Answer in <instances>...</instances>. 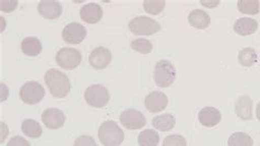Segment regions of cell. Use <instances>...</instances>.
Instances as JSON below:
<instances>
[{
    "instance_id": "14",
    "label": "cell",
    "mask_w": 260,
    "mask_h": 146,
    "mask_svg": "<svg viewBox=\"0 0 260 146\" xmlns=\"http://www.w3.org/2000/svg\"><path fill=\"white\" fill-rule=\"evenodd\" d=\"M102 16H104V11L98 4H87L80 9V18L89 24L98 23L102 19Z\"/></svg>"
},
{
    "instance_id": "20",
    "label": "cell",
    "mask_w": 260,
    "mask_h": 146,
    "mask_svg": "<svg viewBox=\"0 0 260 146\" xmlns=\"http://www.w3.org/2000/svg\"><path fill=\"white\" fill-rule=\"evenodd\" d=\"M175 124H176L175 116L169 113L155 116L153 119V127L162 132L170 131L175 127Z\"/></svg>"
},
{
    "instance_id": "29",
    "label": "cell",
    "mask_w": 260,
    "mask_h": 146,
    "mask_svg": "<svg viewBox=\"0 0 260 146\" xmlns=\"http://www.w3.org/2000/svg\"><path fill=\"white\" fill-rule=\"evenodd\" d=\"M74 146H98L93 137L89 135H81L76 138V141L74 143Z\"/></svg>"
},
{
    "instance_id": "22",
    "label": "cell",
    "mask_w": 260,
    "mask_h": 146,
    "mask_svg": "<svg viewBox=\"0 0 260 146\" xmlns=\"http://www.w3.org/2000/svg\"><path fill=\"white\" fill-rule=\"evenodd\" d=\"M159 143V134L155 130H144L139 135L140 146H157Z\"/></svg>"
},
{
    "instance_id": "12",
    "label": "cell",
    "mask_w": 260,
    "mask_h": 146,
    "mask_svg": "<svg viewBox=\"0 0 260 146\" xmlns=\"http://www.w3.org/2000/svg\"><path fill=\"white\" fill-rule=\"evenodd\" d=\"M168 106L167 96L161 92L150 93L145 98V107L149 112H160Z\"/></svg>"
},
{
    "instance_id": "10",
    "label": "cell",
    "mask_w": 260,
    "mask_h": 146,
    "mask_svg": "<svg viewBox=\"0 0 260 146\" xmlns=\"http://www.w3.org/2000/svg\"><path fill=\"white\" fill-rule=\"evenodd\" d=\"M112 54L110 50L104 46H99L90 53L89 63L95 69H105L111 63Z\"/></svg>"
},
{
    "instance_id": "8",
    "label": "cell",
    "mask_w": 260,
    "mask_h": 146,
    "mask_svg": "<svg viewBox=\"0 0 260 146\" xmlns=\"http://www.w3.org/2000/svg\"><path fill=\"white\" fill-rule=\"evenodd\" d=\"M122 125L127 130L143 129L146 124V119L141 111L135 109H127L123 111L120 115Z\"/></svg>"
},
{
    "instance_id": "33",
    "label": "cell",
    "mask_w": 260,
    "mask_h": 146,
    "mask_svg": "<svg viewBox=\"0 0 260 146\" xmlns=\"http://www.w3.org/2000/svg\"><path fill=\"white\" fill-rule=\"evenodd\" d=\"M256 115H257V119L260 121V102L257 104V108H256Z\"/></svg>"
},
{
    "instance_id": "3",
    "label": "cell",
    "mask_w": 260,
    "mask_h": 146,
    "mask_svg": "<svg viewBox=\"0 0 260 146\" xmlns=\"http://www.w3.org/2000/svg\"><path fill=\"white\" fill-rule=\"evenodd\" d=\"M177 72L174 65L167 60H161L157 63L154 71V79L156 85L160 88H168L176 80Z\"/></svg>"
},
{
    "instance_id": "15",
    "label": "cell",
    "mask_w": 260,
    "mask_h": 146,
    "mask_svg": "<svg viewBox=\"0 0 260 146\" xmlns=\"http://www.w3.org/2000/svg\"><path fill=\"white\" fill-rule=\"evenodd\" d=\"M198 119H199V122L203 125V127L212 128L220 123V121L222 119V115H221L220 111H218L216 108L205 107L199 112Z\"/></svg>"
},
{
    "instance_id": "9",
    "label": "cell",
    "mask_w": 260,
    "mask_h": 146,
    "mask_svg": "<svg viewBox=\"0 0 260 146\" xmlns=\"http://www.w3.org/2000/svg\"><path fill=\"white\" fill-rule=\"evenodd\" d=\"M87 36V31L84 25L77 22H72L67 24L63 33H61V38L66 42V43L70 44H79L85 40Z\"/></svg>"
},
{
    "instance_id": "23",
    "label": "cell",
    "mask_w": 260,
    "mask_h": 146,
    "mask_svg": "<svg viewBox=\"0 0 260 146\" xmlns=\"http://www.w3.org/2000/svg\"><path fill=\"white\" fill-rule=\"evenodd\" d=\"M258 60V55L254 48L246 47L238 54L239 64L244 67H250L255 64Z\"/></svg>"
},
{
    "instance_id": "7",
    "label": "cell",
    "mask_w": 260,
    "mask_h": 146,
    "mask_svg": "<svg viewBox=\"0 0 260 146\" xmlns=\"http://www.w3.org/2000/svg\"><path fill=\"white\" fill-rule=\"evenodd\" d=\"M56 63L59 67L72 71L81 63V53L76 48L63 47L56 54Z\"/></svg>"
},
{
    "instance_id": "11",
    "label": "cell",
    "mask_w": 260,
    "mask_h": 146,
    "mask_svg": "<svg viewBox=\"0 0 260 146\" xmlns=\"http://www.w3.org/2000/svg\"><path fill=\"white\" fill-rule=\"evenodd\" d=\"M65 114L63 111L57 108H49L46 109L42 114V121L46 128L51 130H57L63 127L65 123Z\"/></svg>"
},
{
    "instance_id": "30",
    "label": "cell",
    "mask_w": 260,
    "mask_h": 146,
    "mask_svg": "<svg viewBox=\"0 0 260 146\" xmlns=\"http://www.w3.org/2000/svg\"><path fill=\"white\" fill-rule=\"evenodd\" d=\"M7 146H31V144L21 136H15L7 143Z\"/></svg>"
},
{
    "instance_id": "19",
    "label": "cell",
    "mask_w": 260,
    "mask_h": 146,
    "mask_svg": "<svg viewBox=\"0 0 260 146\" xmlns=\"http://www.w3.org/2000/svg\"><path fill=\"white\" fill-rule=\"evenodd\" d=\"M21 50L28 56H38L42 52V43L37 38L28 37L21 42Z\"/></svg>"
},
{
    "instance_id": "1",
    "label": "cell",
    "mask_w": 260,
    "mask_h": 146,
    "mask_svg": "<svg viewBox=\"0 0 260 146\" xmlns=\"http://www.w3.org/2000/svg\"><path fill=\"white\" fill-rule=\"evenodd\" d=\"M50 93L55 98H65L71 92V82L67 76L57 69H50L44 76Z\"/></svg>"
},
{
    "instance_id": "26",
    "label": "cell",
    "mask_w": 260,
    "mask_h": 146,
    "mask_svg": "<svg viewBox=\"0 0 260 146\" xmlns=\"http://www.w3.org/2000/svg\"><path fill=\"white\" fill-rule=\"evenodd\" d=\"M143 5H144L145 11L149 15H159L165 8L166 3L164 0H146Z\"/></svg>"
},
{
    "instance_id": "2",
    "label": "cell",
    "mask_w": 260,
    "mask_h": 146,
    "mask_svg": "<svg viewBox=\"0 0 260 146\" xmlns=\"http://www.w3.org/2000/svg\"><path fill=\"white\" fill-rule=\"evenodd\" d=\"M99 140L104 146H120L124 141V132L114 121H106L98 131Z\"/></svg>"
},
{
    "instance_id": "31",
    "label": "cell",
    "mask_w": 260,
    "mask_h": 146,
    "mask_svg": "<svg viewBox=\"0 0 260 146\" xmlns=\"http://www.w3.org/2000/svg\"><path fill=\"white\" fill-rule=\"evenodd\" d=\"M2 5V10L4 12H10L12 10H15L18 6V2H3L0 3Z\"/></svg>"
},
{
    "instance_id": "24",
    "label": "cell",
    "mask_w": 260,
    "mask_h": 146,
    "mask_svg": "<svg viewBox=\"0 0 260 146\" xmlns=\"http://www.w3.org/2000/svg\"><path fill=\"white\" fill-rule=\"evenodd\" d=\"M229 146H252L254 141L249 134L244 132H235L233 133L228 141Z\"/></svg>"
},
{
    "instance_id": "13",
    "label": "cell",
    "mask_w": 260,
    "mask_h": 146,
    "mask_svg": "<svg viewBox=\"0 0 260 146\" xmlns=\"http://www.w3.org/2000/svg\"><path fill=\"white\" fill-rule=\"evenodd\" d=\"M38 11L43 18L54 20L60 17L63 12V7L54 0H43L39 4Z\"/></svg>"
},
{
    "instance_id": "17",
    "label": "cell",
    "mask_w": 260,
    "mask_h": 146,
    "mask_svg": "<svg viewBox=\"0 0 260 146\" xmlns=\"http://www.w3.org/2000/svg\"><path fill=\"white\" fill-rule=\"evenodd\" d=\"M258 29V22L251 18H241L234 23V31L239 36H250Z\"/></svg>"
},
{
    "instance_id": "6",
    "label": "cell",
    "mask_w": 260,
    "mask_h": 146,
    "mask_svg": "<svg viewBox=\"0 0 260 146\" xmlns=\"http://www.w3.org/2000/svg\"><path fill=\"white\" fill-rule=\"evenodd\" d=\"M45 90L38 81H28L20 89V99L26 104H36L44 98Z\"/></svg>"
},
{
    "instance_id": "4",
    "label": "cell",
    "mask_w": 260,
    "mask_h": 146,
    "mask_svg": "<svg viewBox=\"0 0 260 146\" xmlns=\"http://www.w3.org/2000/svg\"><path fill=\"white\" fill-rule=\"evenodd\" d=\"M128 29L136 36H152L154 33L159 32L161 26L154 19L142 16L129 21Z\"/></svg>"
},
{
    "instance_id": "16",
    "label": "cell",
    "mask_w": 260,
    "mask_h": 146,
    "mask_svg": "<svg viewBox=\"0 0 260 146\" xmlns=\"http://www.w3.org/2000/svg\"><path fill=\"white\" fill-rule=\"evenodd\" d=\"M235 111L239 119L250 120L252 118V100L250 97H239L235 104Z\"/></svg>"
},
{
    "instance_id": "27",
    "label": "cell",
    "mask_w": 260,
    "mask_h": 146,
    "mask_svg": "<svg viewBox=\"0 0 260 146\" xmlns=\"http://www.w3.org/2000/svg\"><path fill=\"white\" fill-rule=\"evenodd\" d=\"M131 47L134 51L142 53V54H149L153 51V44L149 40L145 39H136L132 41Z\"/></svg>"
},
{
    "instance_id": "28",
    "label": "cell",
    "mask_w": 260,
    "mask_h": 146,
    "mask_svg": "<svg viewBox=\"0 0 260 146\" xmlns=\"http://www.w3.org/2000/svg\"><path fill=\"white\" fill-rule=\"evenodd\" d=\"M162 146H187V141L182 135L173 134L164 140Z\"/></svg>"
},
{
    "instance_id": "18",
    "label": "cell",
    "mask_w": 260,
    "mask_h": 146,
    "mask_svg": "<svg viewBox=\"0 0 260 146\" xmlns=\"http://www.w3.org/2000/svg\"><path fill=\"white\" fill-rule=\"evenodd\" d=\"M188 21L191 25L197 27V29H207L211 23V18L205 11L194 9L190 12Z\"/></svg>"
},
{
    "instance_id": "5",
    "label": "cell",
    "mask_w": 260,
    "mask_h": 146,
    "mask_svg": "<svg viewBox=\"0 0 260 146\" xmlns=\"http://www.w3.org/2000/svg\"><path fill=\"white\" fill-rule=\"evenodd\" d=\"M85 100L93 108H102L110 100V94L102 85H91L85 90Z\"/></svg>"
},
{
    "instance_id": "32",
    "label": "cell",
    "mask_w": 260,
    "mask_h": 146,
    "mask_svg": "<svg viewBox=\"0 0 260 146\" xmlns=\"http://www.w3.org/2000/svg\"><path fill=\"white\" fill-rule=\"evenodd\" d=\"M201 4L205 5V7H209V8H213V7L220 5V2H201Z\"/></svg>"
},
{
    "instance_id": "21",
    "label": "cell",
    "mask_w": 260,
    "mask_h": 146,
    "mask_svg": "<svg viewBox=\"0 0 260 146\" xmlns=\"http://www.w3.org/2000/svg\"><path fill=\"white\" fill-rule=\"evenodd\" d=\"M21 130L26 136H29L31 138H38L43 133L41 125L32 119L24 120L21 125Z\"/></svg>"
},
{
    "instance_id": "25",
    "label": "cell",
    "mask_w": 260,
    "mask_h": 146,
    "mask_svg": "<svg viewBox=\"0 0 260 146\" xmlns=\"http://www.w3.org/2000/svg\"><path fill=\"white\" fill-rule=\"evenodd\" d=\"M237 8L245 15H257L259 12V2L258 0H239Z\"/></svg>"
}]
</instances>
